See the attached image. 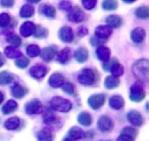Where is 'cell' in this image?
I'll return each mask as SVG.
<instances>
[{"mask_svg": "<svg viewBox=\"0 0 149 141\" xmlns=\"http://www.w3.org/2000/svg\"><path fill=\"white\" fill-rule=\"evenodd\" d=\"M133 72L134 75L142 82L148 80L149 77V62L144 58L136 61L133 64Z\"/></svg>", "mask_w": 149, "mask_h": 141, "instance_id": "cell-1", "label": "cell"}, {"mask_svg": "<svg viewBox=\"0 0 149 141\" xmlns=\"http://www.w3.org/2000/svg\"><path fill=\"white\" fill-rule=\"evenodd\" d=\"M50 106L52 110L58 111V112H69L72 108L71 101H69L68 99L61 98V97H54L50 101Z\"/></svg>", "mask_w": 149, "mask_h": 141, "instance_id": "cell-2", "label": "cell"}, {"mask_svg": "<svg viewBox=\"0 0 149 141\" xmlns=\"http://www.w3.org/2000/svg\"><path fill=\"white\" fill-rule=\"evenodd\" d=\"M78 82L83 85H93L97 82V73L91 69H84L78 76Z\"/></svg>", "mask_w": 149, "mask_h": 141, "instance_id": "cell-3", "label": "cell"}, {"mask_svg": "<svg viewBox=\"0 0 149 141\" xmlns=\"http://www.w3.org/2000/svg\"><path fill=\"white\" fill-rule=\"evenodd\" d=\"M146 96L144 89H143V84L141 82H136L130 86L129 90V98L133 101H141Z\"/></svg>", "mask_w": 149, "mask_h": 141, "instance_id": "cell-4", "label": "cell"}, {"mask_svg": "<svg viewBox=\"0 0 149 141\" xmlns=\"http://www.w3.org/2000/svg\"><path fill=\"white\" fill-rule=\"evenodd\" d=\"M68 19H69L70 21H72V22H81V21L85 19V14H84V12H83L79 7L74 6V7H72V8L69 10V13H68Z\"/></svg>", "mask_w": 149, "mask_h": 141, "instance_id": "cell-5", "label": "cell"}, {"mask_svg": "<svg viewBox=\"0 0 149 141\" xmlns=\"http://www.w3.org/2000/svg\"><path fill=\"white\" fill-rule=\"evenodd\" d=\"M105 99H106V96H105L104 93H98V94L91 96L87 101H88V105H90L92 108L98 110V108H100V107L104 105Z\"/></svg>", "mask_w": 149, "mask_h": 141, "instance_id": "cell-6", "label": "cell"}, {"mask_svg": "<svg viewBox=\"0 0 149 141\" xmlns=\"http://www.w3.org/2000/svg\"><path fill=\"white\" fill-rule=\"evenodd\" d=\"M98 127L101 132H109L112 128H113V121L107 115H102L99 118V121H98Z\"/></svg>", "mask_w": 149, "mask_h": 141, "instance_id": "cell-7", "label": "cell"}, {"mask_svg": "<svg viewBox=\"0 0 149 141\" xmlns=\"http://www.w3.org/2000/svg\"><path fill=\"white\" fill-rule=\"evenodd\" d=\"M40 54H41V57H42L44 61L50 62V61L56 56V54H57V47H56V45H49V47L44 48Z\"/></svg>", "mask_w": 149, "mask_h": 141, "instance_id": "cell-8", "label": "cell"}, {"mask_svg": "<svg viewBox=\"0 0 149 141\" xmlns=\"http://www.w3.org/2000/svg\"><path fill=\"white\" fill-rule=\"evenodd\" d=\"M47 71H48L47 66H44L43 64H36L30 69L29 72H30V76L34 78H42L45 76Z\"/></svg>", "mask_w": 149, "mask_h": 141, "instance_id": "cell-9", "label": "cell"}, {"mask_svg": "<svg viewBox=\"0 0 149 141\" xmlns=\"http://www.w3.org/2000/svg\"><path fill=\"white\" fill-rule=\"evenodd\" d=\"M41 108H42V104L37 99H34V100L29 101L26 105V112H27V114H36V113H38L41 111Z\"/></svg>", "mask_w": 149, "mask_h": 141, "instance_id": "cell-10", "label": "cell"}, {"mask_svg": "<svg viewBox=\"0 0 149 141\" xmlns=\"http://www.w3.org/2000/svg\"><path fill=\"white\" fill-rule=\"evenodd\" d=\"M64 82H65L64 76L62 73H58V72L52 73L51 77L49 78V85L51 87H56V89L59 87V86H62L64 84Z\"/></svg>", "mask_w": 149, "mask_h": 141, "instance_id": "cell-11", "label": "cell"}, {"mask_svg": "<svg viewBox=\"0 0 149 141\" xmlns=\"http://www.w3.org/2000/svg\"><path fill=\"white\" fill-rule=\"evenodd\" d=\"M59 38L63 42H71L73 40V31L70 27L65 26L59 29Z\"/></svg>", "mask_w": 149, "mask_h": 141, "instance_id": "cell-12", "label": "cell"}, {"mask_svg": "<svg viewBox=\"0 0 149 141\" xmlns=\"http://www.w3.org/2000/svg\"><path fill=\"white\" fill-rule=\"evenodd\" d=\"M127 119L134 126H141L143 124V118L137 111H130L127 115Z\"/></svg>", "mask_w": 149, "mask_h": 141, "instance_id": "cell-13", "label": "cell"}, {"mask_svg": "<svg viewBox=\"0 0 149 141\" xmlns=\"http://www.w3.org/2000/svg\"><path fill=\"white\" fill-rule=\"evenodd\" d=\"M111 34H112V28L109 26H99L95 28V36L102 40L108 38Z\"/></svg>", "mask_w": 149, "mask_h": 141, "instance_id": "cell-14", "label": "cell"}, {"mask_svg": "<svg viewBox=\"0 0 149 141\" xmlns=\"http://www.w3.org/2000/svg\"><path fill=\"white\" fill-rule=\"evenodd\" d=\"M43 120H44V122H45L47 125H49V126H55V125L58 124V121H59L58 117H57L52 111H50V110H47V111L44 112V114H43Z\"/></svg>", "mask_w": 149, "mask_h": 141, "instance_id": "cell-15", "label": "cell"}, {"mask_svg": "<svg viewBox=\"0 0 149 141\" xmlns=\"http://www.w3.org/2000/svg\"><path fill=\"white\" fill-rule=\"evenodd\" d=\"M34 30H35V24L33 22H29V21L28 22H24L21 26V28H20V33L24 37H28V36L33 35L34 34Z\"/></svg>", "mask_w": 149, "mask_h": 141, "instance_id": "cell-16", "label": "cell"}, {"mask_svg": "<svg viewBox=\"0 0 149 141\" xmlns=\"http://www.w3.org/2000/svg\"><path fill=\"white\" fill-rule=\"evenodd\" d=\"M130 37H132V40H133L135 43H140V42H142V41L144 40V37H146V31H144L142 28H135V29L132 31Z\"/></svg>", "mask_w": 149, "mask_h": 141, "instance_id": "cell-17", "label": "cell"}, {"mask_svg": "<svg viewBox=\"0 0 149 141\" xmlns=\"http://www.w3.org/2000/svg\"><path fill=\"white\" fill-rule=\"evenodd\" d=\"M123 105H125V101H123V99H122L121 96L114 94V96H112V97L109 98V106H111L112 108L119 110V108H121Z\"/></svg>", "mask_w": 149, "mask_h": 141, "instance_id": "cell-18", "label": "cell"}, {"mask_svg": "<svg viewBox=\"0 0 149 141\" xmlns=\"http://www.w3.org/2000/svg\"><path fill=\"white\" fill-rule=\"evenodd\" d=\"M84 135H85L84 132H83L79 127H72V128H70V131L68 132V138L71 139V140H73V141L84 138Z\"/></svg>", "mask_w": 149, "mask_h": 141, "instance_id": "cell-19", "label": "cell"}, {"mask_svg": "<svg viewBox=\"0 0 149 141\" xmlns=\"http://www.w3.org/2000/svg\"><path fill=\"white\" fill-rule=\"evenodd\" d=\"M109 49L107 47H104V45H99L98 49H97V56L100 61L102 62H106L109 59Z\"/></svg>", "mask_w": 149, "mask_h": 141, "instance_id": "cell-20", "label": "cell"}, {"mask_svg": "<svg viewBox=\"0 0 149 141\" xmlns=\"http://www.w3.org/2000/svg\"><path fill=\"white\" fill-rule=\"evenodd\" d=\"M106 23L111 28H118L122 24V19L118 15H109V16L106 17Z\"/></svg>", "mask_w": 149, "mask_h": 141, "instance_id": "cell-21", "label": "cell"}, {"mask_svg": "<svg viewBox=\"0 0 149 141\" xmlns=\"http://www.w3.org/2000/svg\"><path fill=\"white\" fill-rule=\"evenodd\" d=\"M27 92H28V90H27L24 86L19 85V84L14 85L13 89H12V94H13L15 98H23V97L27 94Z\"/></svg>", "mask_w": 149, "mask_h": 141, "instance_id": "cell-22", "label": "cell"}, {"mask_svg": "<svg viewBox=\"0 0 149 141\" xmlns=\"http://www.w3.org/2000/svg\"><path fill=\"white\" fill-rule=\"evenodd\" d=\"M37 140L38 141H52L54 140V135L50 132V129H42L37 133Z\"/></svg>", "mask_w": 149, "mask_h": 141, "instance_id": "cell-23", "label": "cell"}, {"mask_svg": "<svg viewBox=\"0 0 149 141\" xmlns=\"http://www.w3.org/2000/svg\"><path fill=\"white\" fill-rule=\"evenodd\" d=\"M19 126H20V119L16 117H12L5 121V127L9 131H14V129L19 128Z\"/></svg>", "mask_w": 149, "mask_h": 141, "instance_id": "cell-24", "label": "cell"}, {"mask_svg": "<svg viewBox=\"0 0 149 141\" xmlns=\"http://www.w3.org/2000/svg\"><path fill=\"white\" fill-rule=\"evenodd\" d=\"M57 59H58V62L62 63V64L68 63L69 59H70V49H69V48L62 49V50L58 52V55H57Z\"/></svg>", "mask_w": 149, "mask_h": 141, "instance_id": "cell-25", "label": "cell"}, {"mask_svg": "<svg viewBox=\"0 0 149 141\" xmlns=\"http://www.w3.org/2000/svg\"><path fill=\"white\" fill-rule=\"evenodd\" d=\"M87 57H88V52H87V50L84 49V48H79V49H77V50L74 51V58H76L78 62H80V63L85 62V61L87 59Z\"/></svg>", "mask_w": 149, "mask_h": 141, "instance_id": "cell-26", "label": "cell"}, {"mask_svg": "<svg viewBox=\"0 0 149 141\" xmlns=\"http://www.w3.org/2000/svg\"><path fill=\"white\" fill-rule=\"evenodd\" d=\"M41 13L47 17H55L56 16V9L50 5H43L41 7Z\"/></svg>", "mask_w": 149, "mask_h": 141, "instance_id": "cell-27", "label": "cell"}, {"mask_svg": "<svg viewBox=\"0 0 149 141\" xmlns=\"http://www.w3.org/2000/svg\"><path fill=\"white\" fill-rule=\"evenodd\" d=\"M5 55L8 58H17L21 56V52L19 49H15V47H6L5 48Z\"/></svg>", "mask_w": 149, "mask_h": 141, "instance_id": "cell-28", "label": "cell"}, {"mask_svg": "<svg viewBox=\"0 0 149 141\" xmlns=\"http://www.w3.org/2000/svg\"><path fill=\"white\" fill-rule=\"evenodd\" d=\"M16 108H17V104H16V101H15V100H8V101L3 105V107H2V112H3L5 114H9V113L14 112Z\"/></svg>", "mask_w": 149, "mask_h": 141, "instance_id": "cell-29", "label": "cell"}, {"mask_svg": "<svg viewBox=\"0 0 149 141\" xmlns=\"http://www.w3.org/2000/svg\"><path fill=\"white\" fill-rule=\"evenodd\" d=\"M14 79V76L7 71H2L0 72V85H6V84H9L12 83Z\"/></svg>", "mask_w": 149, "mask_h": 141, "instance_id": "cell-30", "label": "cell"}, {"mask_svg": "<svg viewBox=\"0 0 149 141\" xmlns=\"http://www.w3.org/2000/svg\"><path fill=\"white\" fill-rule=\"evenodd\" d=\"M78 121L83 126H90L91 122H92V118L87 112H83V113H80L78 115Z\"/></svg>", "mask_w": 149, "mask_h": 141, "instance_id": "cell-31", "label": "cell"}, {"mask_svg": "<svg viewBox=\"0 0 149 141\" xmlns=\"http://www.w3.org/2000/svg\"><path fill=\"white\" fill-rule=\"evenodd\" d=\"M20 15L22 17H30L34 15V7L31 5H24L22 6L21 10H20Z\"/></svg>", "mask_w": 149, "mask_h": 141, "instance_id": "cell-32", "label": "cell"}, {"mask_svg": "<svg viewBox=\"0 0 149 141\" xmlns=\"http://www.w3.org/2000/svg\"><path fill=\"white\" fill-rule=\"evenodd\" d=\"M119 84H120V82H119V79H118L116 77L108 76V77L105 79V86H106L107 89H115V87L119 86Z\"/></svg>", "mask_w": 149, "mask_h": 141, "instance_id": "cell-33", "label": "cell"}, {"mask_svg": "<svg viewBox=\"0 0 149 141\" xmlns=\"http://www.w3.org/2000/svg\"><path fill=\"white\" fill-rule=\"evenodd\" d=\"M109 71L112 72V76H113V77H120V76L123 73V68H122L121 64H119V63L115 62V63L111 66Z\"/></svg>", "mask_w": 149, "mask_h": 141, "instance_id": "cell-34", "label": "cell"}, {"mask_svg": "<svg viewBox=\"0 0 149 141\" xmlns=\"http://www.w3.org/2000/svg\"><path fill=\"white\" fill-rule=\"evenodd\" d=\"M135 15L140 19H148L149 17V9L146 6H141L135 10Z\"/></svg>", "mask_w": 149, "mask_h": 141, "instance_id": "cell-35", "label": "cell"}, {"mask_svg": "<svg viewBox=\"0 0 149 141\" xmlns=\"http://www.w3.org/2000/svg\"><path fill=\"white\" fill-rule=\"evenodd\" d=\"M26 51H27V54H28V56H29V57L38 56V55H40V52H41V50H40L38 45H36V44H30V45H28V47H27V49H26Z\"/></svg>", "mask_w": 149, "mask_h": 141, "instance_id": "cell-36", "label": "cell"}, {"mask_svg": "<svg viewBox=\"0 0 149 141\" xmlns=\"http://www.w3.org/2000/svg\"><path fill=\"white\" fill-rule=\"evenodd\" d=\"M101 6L105 10H113L118 7V1L116 0H104Z\"/></svg>", "mask_w": 149, "mask_h": 141, "instance_id": "cell-37", "label": "cell"}, {"mask_svg": "<svg viewBox=\"0 0 149 141\" xmlns=\"http://www.w3.org/2000/svg\"><path fill=\"white\" fill-rule=\"evenodd\" d=\"M48 35V30L41 26H35V30H34V36L36 38H42L45 37Z\"/></svg>", "mask_w": 149, "mask_h": 141, "instance_id": "cell-38", "label": "cell"}, {"mask_svg": "<svg viewBox=\"0 0 149 141\" xmlns=\"http://www.w3.org/2000/svg\"><path fill=\"white\" fill-rule=\"evenodd\" d=\"M10 21H12V19L7 13H1L0 14V27L1 28L8 27L10 24Z\"/></svg>", "mask_w": 149, "mask_h": 141, "instance_id": "cell-39", "label": "cell"}, {"mask_svg": "<svg viewBox=\"0 0 149 141\" xmlns=\"http://www.w3.org/2000/svg\"><path fill=\"white\" fill-rule=\"evenodd\" d=\"M7 41H8V43L12 45V47H20L21 45V38L17 36V35H10V36H8L7 37Z\"/></svg>", "mask_w": 149, "mask_h": 141, "instance_id": "cell-40", "label": "cell"}, {"mask_svg": "<svg viewBox=\"0 0 149 141\" xmlns=\"http://www.w3.org/2000/svg\"><path fill=\"white\" fill-rule=\"evenodd\" d=\"M15 64H16V66H19L20 69H24V68L29 64V59H28L27 57H24V56H20V57L16 58Z\"/></svg>", "mask_w": 149, "mask_h": 141, "instance_id": "cell-41", "label": "cell"}, {"mask_svg": "<svg viewBox=\"0 0 149 141\" xmlns=\"http://www.w3.org/2000/svg\"><path fill=\"white\" fill-rule=\"evenodd\" d=\"M59 8H61L62 10H66V12H69V10L72 8V3H71V1H69V0L62 1V2L59 3Z\"/></svg>", "mask_w": 149, "mask_h": 141, "instance_id": "cell-42", "label": "cell"}, {"mask_svg": "<svg viewBox=\"0 0 149 141\" xmlns=\"http://www.w3.org/2000/svg\"><path fill=\"white\" fill-rule=\"evenodd\" d=\"M62 86H63V91H64V92L70 93V94L74 93V86H73L71 83H64Z\"/></svg>", "mask_w": 149, "mask_h": 141, "instance_id": "cell-43", "label": "cell"}, {"mask_svg": "<svg viewBox=\"0 0 149 141\" xmlns=\"http://www.w3.org/2000/svg\"><path fill=\"white\" fill-rule=\"evenodd\" d=\"M121 133L127 134V135H130V136H133L134 139H135V136L137 135V131H136V129H134V128H130V127H125V128L122 129V132H121Z\"/></svg>", "mask_w": 149, "mask_h": 141, "instance_id": "cell-44", "label": "cell"}, {"mask_svg": "<svg viewBox=\"0 0 149 141\" xmlns=\"http://www.w3.org/2000/svg\"><path fill=\"white\" fill-rule=\"evenodd\" d=\"M81 2H83V6L85 9H92L95 6L97 0H83Z\"/></svg>", "mask_w": 149, "mask_h": 141, "instance_id": "cell-45", "label": "cell"}, {"mask_svg": "<svg viewBox=\"0 0 149 141\" xmlns=\"http://www.w3.org/2000/svg\"><path fill=\"white\" fill-rule=\"evenodd\" d=\"M106 40H102V38H100V37H97V36H94V37H92L91 38V44H93V45H101L104 42H105Z\"/></svg>", "mask_w": 149, "mask_h": 141, "instance_id": "cell-46", "label": "cell"}, {"mask_svg": "<svg viewBox=\"0 0 149 141\" xmlns=\"http://www.w3.org/2000/svg\"><path fill=\"white\" fill-rule=\"evenodd\" d=\"M118 141H134V138L130 136V135H127V134L121 133V135L118 138Z\"/></svg>", "mask_w": 149, "mask_h": 141, "instance_id": "cell-47", "label": "cell"}, {"mask_svg": "<svg viewBox=\"0 0 149 141\" xmlns=\"http://www.w3.org/2000/svg\"><path fill=\"white\" fill-rule=\"evenodd\" d=\"M115 62H116V59H115V58H113L112 61H106V62L104 63V66H102V68H104V70H106V71H109L111 66H112V65H113Z\"/></svg>", "mask_w": 149, "mask_h": 141, "instance_id": "cell-48", "label": "cell"}, {"mask_svg": "<svg viewBox=\"0 0 149 141\" xmlns=\"http://www.w3.org/2000/svg\"><path fill=\"white\" fill-rule=\"evenodd\" d=\"M0 5L2 7H12L14 5V0H0Z\"/></svg>", "mask_w": 149, "mask_h": 141, "instance_id": "cell-49", "label": "cell"}, {"mask_svg": "<svg viewBox=\"0 0 149 141\" xmlns=\"http://www.w3.org/2000/svg\"><path fill=\"white\" fill-rule=\"evenodd\" d=\"M77 34L79 36H85V35H87V29L84 28V27H79L78 30H77Z\"/></svg>", "mask_w": 149, "mask_h": 141, "instance_id": "cell-50", "label": "cell"}, {"mask_svg": "<svg viewBox=\"0 0 149 141\" xmlns=\"http://www.w3.org/2000/svg\"><path fill=\"white\" fill-rule=\"evenodd\" d=\"M3 62H5V61H3V58H2V55L0 54V66L3 64Z\"/></svg>", "mask_w": 149, "mask_h": 141, "instance_id": "cell-51", "label": "cell"}, {"mask_svg": "<svg viewBox=\"0 0 149 141\" xmlns=\"http://www.w3.org/2000/svg\"><path fill=\"white\" fill-rule=\"evenodd\" d=\"M2 100H3V93H2V92H0V104L2 103Z\"/></svg>", "mask_w": 149, "mask_h": 141, "instance_id": "cell-52", "label": "cell"}, {"mask_svg": "<svg viewBox=\"0 0 149 141\" xmlns=\"http://www.w3.org/2000/svg\"><path fill=\"white\" fill-rule=\"evenodd\" d=\"M125 2H127V3H130V2H134V1H136V0H123Z\"/></svg>", "mask_w": 149, "mask_h": 141, "instance_id": "cell-53", "label": "cell"}, {"mask_svg": "<svg viewBox=\"0 0 149 141\" xmlns=\"http://www.w3.org/2000/svg\"><path fill=\"white\" fill-rule=\"evenodd\" d=\"M63 141H73V140H71V139H69V138H65Z\"/></svg>", "mask_w": 149, "mask_h": 141, "instance_id": "cell-54", "label": "cell"}, {"mask_svg": "<svg viewBox=\"0 0 149 141\" xmlns=\"http://www.w3.org/2000/svg\"><path fill=\"white\" fill-rule=\"evenodd\" d=\"M28 1H30V2H37V1H40V0H28Z\"/></svg>", "mask_w": 149, "mask_h": 141, "instance_id": "cell-55", "label": "cell"}, {"mask_svg": "<svg viewBox=\"0 0 149 141\" xmlns=\"http://www.w3.org/2000/svg\"><path fill=\"white\" fill-rule=\"evenodd\" d=\"M107 141H111V140H107Z\"/></svg>", "mask_w": 149, "mask_h": 141, "instance_id": "cell-56", "label": "cell"}]
</instances>
